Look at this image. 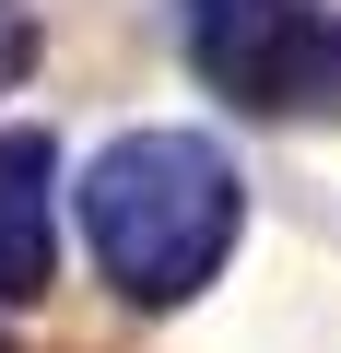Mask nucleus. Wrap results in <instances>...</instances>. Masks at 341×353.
Returning a JSON list of instances; mask_svg holds the SVG:
<instances>
[{
	"label": "nucleus",
	"mask_w": 341,
	"mask_h": 353,
	"mask_svg": "<svg viewBox=\"0 0 341 353\" xmlns=\"http://www.w3.org/2000/svg\"><path fill=\"white\" fill-rule=\"evenodd\" d=\"M59 271V141L0 130V306H36Z\"/></svg>",
	"instance_id": "3"
},
{
	"label": "nucleus",
	"mask_w": 341,
	"mask_h": 353,
	"mask_svg": "<svg viewBox=\"0 0 341 353\" xmlns=\"http://www.w3.org/2000/svg\"><path fill=\"white\" fill-rule=\"evenodd\" d=\"M177 48L236 118H341V0H177Z\"/></svg>",
	"instance_id": "2"
},
{
	"label": "nucleus",
	"mask_w": 341,
	"mask_h": 353,
	"mask_svg": "<svg viewBox=\"0 0 341 353\" xmlns=\"http://www.w3.org/2000/svg\"><path fill=\"white\" fill-rule=\"evenodd\" d=\"M83 248H94V283L141 318H177L224 283L236 236H247V176L212 130H118L94 165H83Z\"/></svg>",
	"instance_id": "1"
},
{
	"label": "nucleus",
	"mask_w": 341,
	"mask_h": 353,
	"mask_svg": "<svg viewBox=\"0 0 341 353\" xmlns=\"http://www.w3.org/2000/svg\"><path fill=\"white\" fill-rule=\"evenodd\" d=\"M36 71V12H24V0H0V94H12Z\"/></svg>",
	"instance_id": "4"
},
{
	"label": "nucleus",
	"mask_w": 341,
	"mask_h": 353,
	"mask_svg": "<svg viewBox=\"0 0 341 353\" xmlns=\"http://www.w3.org/2000/svg\"><path fill=\"white\" fill-rule=\"evenodd\" d=\"M0 353H24V341H12V330H0Z\"/></svg>",
	"instance_id": "5"
}]
</instances>
